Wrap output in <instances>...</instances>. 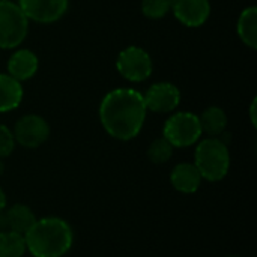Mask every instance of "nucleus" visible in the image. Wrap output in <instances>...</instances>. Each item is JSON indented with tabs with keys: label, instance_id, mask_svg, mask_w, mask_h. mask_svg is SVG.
I'll use <instances>...</instances> for the list:
<instances>
[{
	"label": "nucleus",
	"instance_id": "nucleus-1",
	"mask_svg": "<svg viewBox=\"0 0 257 257\" xmlns=\"http://www.w3.org/2000/svg\"><path fill=\"white\" fill-rule=\"evenodd\" d=\"M148 108L143 93L130 87L110 90L99 104V120L113 139L128 142L137 137L145 125Z\"/></svg>",
	"mask_w": 257,
	"mask_h": 257
},
{
	"label": "nucleus",
	"instance_id": "nucleus-2",
	"mask_svg": "<svg viewBox=\"0 0 257 257\" xmlns=\"http://www.w3.org/2000/svg\"><path fill=\"white\" fill-rule=\"evenodd\" d=\"M26 248L33 257L65 256L74 241V233L68 221L57 217L36 220L24 235Z\"/></svg>",
	"mask_w": 257,
	"mask_h": 257
},
{
	"label": "nucleus",
	"instance_id": "nucleus-3",
	"mask_svg": "<svg viewBox=\"0 0 257 257\" xmlns=\"http://www.w3.org/2000/svg\"><path fill=\"white\" fill-rule=\"evenodd\" d=\"M194 166L200 172L202 178L209 182L224 179L230 167L227 145L218 137H209L199 142L194 152Z\"/></svg>",
	"mask_w": 257,
	"mask_h": 257
},
{
	"label": "nucleus",
	"instance_id": "nucleus-4",
	"mask_svg": "<svg viewBox=\"0 0 257 257\" xmlns=\"http://www.w3.org/2000/svg\"><path fill=\"white\" fill-rule=\"evenodd\" d=\"M199 116L191 111L173 113L164 123L163 137L173 148H188L196 145L202 137Z\"/></svg>",
	"mask_w": 257,
	"mask_h": 257
},
{
	"label": "nucleus",
	"instance_id": "nucleus-5",
	"mask_svg": "<svg viewBox=\"0 0 257 257\" xmlns=\"http://www.w3.org/2000/svg\"><path fill=\"white\" fill-rule=\"evenodd\" d=\"M29 33V20L14 2L0 3V48L11 50L23 44Z\"/></svg>",
	"mask_w": 257,
	"mask_h": 257
},
{
	"label": "nucleus",
	"instance_id": "nucleus-6",
	"mask_svg": "<svg viewBox=\"0 0 257 257\" xmlns=\"http://www.w3.org/2000/svg\"><path fill=\"white\" fill-rule=\"evenodd\" d=\"M116 68L125 80L131 83H142L151 77L154 65L145 48L131 45L119 53Z\"/></svg>",
	"mask_w": 257,
	"mask_h": 257
},
{
	"label": "nucleus",
	"instance_id": "nucleus-7",
	"mask_svg": "<svg viewBox=\"0 0 257 257\" xmlns=\"http://www.w3.org/2000/svg\"><path fill=\"white\" fill-rule=\"evenodd\" d=\"M15 143L26 149H36L50 137L48 122L38 114H26L20 117L12 130Z\"/></svg>",
	"mask_w": 257,
	"mask_h": 257
},
{
	"label": "nucleus",
	"instance_id": "nucleus-8",
	"mask_svg": "<svg viewBox=\"0 0 257 257\" xmlns=\"http://www.w3.org/2000/svg\"><path fill=\"white\" fill-rule=\"evenodd\" d=\"M17 5L27 20L50 24L59 21L66 14L69 0H18Z\"/></svg>",
	"mask_w": 257,
	"mask_h": 257
},
{
	"label": "nucleus",
	"instance_id": "nucleus-9",
	"mask_svg": "<svg viewBox=\"0 0 257 257\" xmlns=\"http://www.w3.org/2000/svg\"><path fill=\"white\" fill-rule=\"evenodd\" d=\"M145 105L154 113H172L181 104V90L169 81L152 84L143 95Z\"/></svg>",
	"mask_w": 257,
	"mask_h": 257
},
{
	"label": "nucleus",
	"instance_id": "nucleus-10",
	"mask_svg": "<svg viewBox=\"0 0 257 257\" xmlns=\"http://www.w3.org/2000/svg\"><path fill=\"white\" fill-rule=\"evenodd\" d=\"M170 11L181 24L200 27L211 15V3L209 0H172Z\"/></svg>",
	"mask_w": 257,
	"mask_h": 257
},
{
	"label": "nucleus",
	"instance_id": "nucleus-11",
	"mask_svg": "<svg viewBox=\"0 0 257 257\" xmlns=\"http://www.w3.org/2000/svg\"><path fill=\"white\" fill-rule=\"evenodd\" d=\"M38 56L29 48H20L14 51L8 60V74L20 83L32 78L38 72Z\"/></svg>",
	"mask_w": 257,
	"mask_h": 257
},
{
	"label": "nucleus",
	"instance_id": "nucleus-12",
	"mask_svg": "<svg viewBox=\"0 0 257 257\" xmlns=\"http://www.w3.org/2000/svg\"><path fill=\"white\" fill-rule=\"evenodd\" d=\"M203 178L194 163H179L170 173V184L173 188L184 194H193L200 188Z\"/></svg>",
	"mask_w": 257,
	"mask_h": 257
},
{
	"label": "nucleus",
	"instance_id": "nucleus-13",
	"mask_svg": "<svg viewBox=\"0 0 257 257\" xmlns=\"http://www.w3.org/2000/svg\"><path fill=\"white\" fill-rule=\"evenodd\" d=\"M5 220H6L8 230L24 236L30 230V227L35 224L36 217L27 205L17 203V205H12L5 212Z\"/></svg>",
	"mask_w": 257,
	"mask_h": 257
},
{
	"label": "nucleus",
	"instance_id": "nucleus-14",
	"mask_svg": "<svg viewBox=\"0 0 257 257\" xmlns=\"http://www.w3.org/2000/svg\"><path fill=\"white\" fill-rule=\"evenodd\" d=\"M23 86L9 74H0V113L15 110L23 101Z\"/></svg>",
	"mask_w": 257,
	"mask_h": 257
},
{
	"label": "nucleus",
	"instance_id": "nucleus-15",
	"mask_svg": "<svg viewBox=\"0 0 257 257\" xmlns=\"http://www.w3.org/2000/svg\"><path fill=\"white\" fill-rule=\"evenodd\" d=\"M200 128L203 134H208L209 137H218L226 131L227 126V114L221 107L211 105L208 107L200 116Z\"/></svg>",
	"mask_w": 257,
	"mask_h": 257
},
{
	"label": "nucleus",
	"instance_id": "nucleus-16",
	"mask_svg": "<svg viewBox=\"0 0 257 257\" xmlns=\"http://www.w3.org/2000/svg\"><path fill=\"white\" fill-rule=\"evenodd\" d=\"M236 30H238V36L239 39L250 47L251 50H256L257 47V8L256 6H250L245 8L239 18H238V24H236Z\"/></svg>",
	"mask_w": 257,
	"mask_h": 257
},
{
	"label": "nucleus",
	"instance_id": "nucleus-17",
	"mask_svg": "<svg viewBox=\"0 0 257 257\" xmlns=\"http://www.w3.org/2000/svg\"><path fill=\"white\" fill-rule=\"evenodd\" d=\"M26 251L27 248L23 235L11 230L0 232V257H23Z\"/></svg>",
	"mask_w": 257,
	"mask_h": 257
},
{
	"label": "nucleus",
	"instance_id": "nucleus-18",
	"mask_svg": "<svg viewBox=\"0 0 257 257\" xmlns=\"http://www.w3.org/2000/svg\"><path fill=\"white\" fill-rule=\"evenodd\" d=\"M173 146L164 139V137H160V139H155L149 148H148V158L154 163V164H164L167 163L172 155H173Z\"/></svg>",
	"mask_w": 257,
	"mask_h": 257
},
{
	"label": "nucleus",
	"instance_id": "nucleus-19",
	"mask_svg": "<svg viewBox=\"0 0 257 257\" xmlns=\"http://www.w3.org/2000/svg\"><path fill=\"white\" fill-rule=\"evenodd\" d=\"M172 9V0H142V12L151 20L166 17Z\"/></svg>",
	"mask_w": 257,
	"mask_h": 257
},
{
	"label": "nucleus",
	"instance_id": "nucleus-20",
	"mask_svg": "<svg viewBox=\"0 0 257 257\" xmlns=\"http://www.w3.org/2000/svg\"><path fill=\"white\" fill-rule=\"evenodd\" d=\"M15 139L12 130L0 123V158L9 157L15 149Z\"/></svg>",
	"mask_w": 257,
	"mask_h": 257
},
{
	"label": "nucleus",
	"instance_id": "nucleus-21",
	"mask_svg": "<svg viewBox=\"0 0 257 257\" xmlns=\"http://www.w3.org/2000/svg\"><path fill=\"white\" fill-rule=\"evenodd\" d=\"M250 117H251V123L256 126V99H253L250 105Z\"/></svg>",
	"mask_w": 257,
	"mask_h": 257
},
{
	"label": "nucleus",
	"instance_id": "nucleus-22",
	"mask_svg": "<svg viewBox=\"0 0 257 257\" xmlns=\"http://www.w3.org/2000/svg\"><path fill=\"white\" fill-rule=\"evenodd\" d=\"M5 206H6V193L0 188V212H3Z\"/></svg>",
	"mask_w": 257,
	"mask_h": 257
},
{
	"label": "nucleus",
	"instance_id": "nucleus-23",
	"mask_svg": "<svg viewBox=\"0 0 257 257\" xmlns=\"http://www.w3.org/2000/svg\"><path fill=\"white\" fill-rule=\"evenodd\" d=\"M3 172H5V163H3V158H0V178L3 175Z\"/></svg>",
	"mask_w": 257,
	"mask_h": 257
},
{
	"label": "nucleus",
	"instance_id": "nucleus-24",
	"mask_svg": "<svg viewBox=\"0 0 257 257\" xmlns=\"http://www.w3.org/2000/svg\"><path fill=\"white\" fill-rule=\"evenodd\" d=\"M3 2H6V0H0V3H3Z\"/></svg>",
	"mask_w": 257,
	"mask_h": 257
},
{
	"label": "nucleus",
	"instance_id": "nucleus-25",
	"mask_svg": "<svg viewBox=\"0 0 257 257\" xmlns=\"http://www.w3.org/2000/svg\"><path fill=\"white\" fill-rule=\"evenodd\" d=\"M229 257H238V256H229Z\"/></svg>",
	"mask_w": 257,
	"mask_h": 257
}]
</instances>
